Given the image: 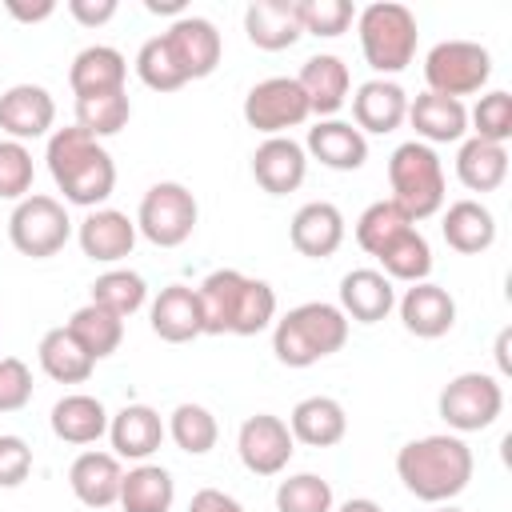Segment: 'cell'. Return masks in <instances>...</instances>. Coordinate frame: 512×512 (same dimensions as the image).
Instances as JSON below:
<instances>
[{
	"label": "cell",
	"mask_w": 512,
	"mask_h": 512,
	"mask_svg": "<svg viewBox=\"0 0 512 512\" xmlns=\"http://www.w3.org/2000/svg\"><path fill=\"white\" fill-rule=\"evenodd\" d=\"M204 336H256L276 324V288L236 268H216L196 284Z\"/></svg>",
	"instance_id": "cell-1"
},
{
	"label": "cell",
	"mask_w": 512,
	"mask_h": 512,
	"mask_svg": "<svg viewBox=\"0 0 512 512\" xmlns=\"http://www.w3.org/2000/svg\"><path fill=\"white\" fill-rule=\"evenodd\" d=\"M472 472H476V456L456 432H432L408 440L396 452L400 484L424 504H452L472 484Z\"/></svg>",
	"instance_id": "cell-2"
},
{
	"label": "cell",
	"mask_w": 512,
	"mask_h": 512,
	"mask_svg": "<svg viewBox=\"0 0 512 512\" xmlns=\"http://www.w3.org/2000/svg\"><path fill=\"white\" fill-rule=\"evenodd\" d=\"M44 160H48V176L56 184V192L64 196V204H76V208H104V200L112 196L116 188V160L112 152L88 136L84 128H56L48 136V148H44Z\"/></svg>",
	"instance_id": "cell-3"
},
{
	"label": "cell",
	"mask_w": 512,
	"mask_h": 512,
	"mask_svg": "<svg viewBox=\"0 0 512 512\" xmlns=\"http://www.w3.org/2000/svg\"><path fill=\"white\" fill-rule=\"evenodd\" d=\"M348 316L328 300H304L276 316L272 352L284 368H312L348 344Z\"/></svg>",
	"instance_id": "cell-4"
},
{
	"label": "cell",
	"mask_w": 512,
	"mask_h": 512,
	"mask_svg": "<svg viewBox=\"0 0 512 512\" xmlns=\"http://www.w3.org/2000/svg\"><path fill=\"white\" fill-rule=\"evenodd\" d=\"M356 36H360V52L368 60V68L384 80H392L396 72H404L416 60V40H420V24L416 12L396 4V0H376L356 8Z\"/></svg>",
	"instance_id": "cell-5"
},
{
	"label": "cell",
	"mask_w": 512,
	"mask_h": 512,
	"mask_svg": "<svg viewBox=\"0 0 512 512\" xmlns=\"http://www.w3.org/2000/svg\"><path fill=\"white\" fill-rule=\"evenodd\" d=\"M388 184H392V196L412 224L436 216L448 200V184H444V160L436 148L420 144V140H404L392 148L388 156Z\"/></svg>",
	"instance_id": "cell-6"
},
{
	"label": "cell",
	"mask_w": 512,
	"mask_h": 512,
	"mask_svg": "<svg viewBox=\"0 0 512 512\" xmlns=\"http://www.w3.org/2000/svg\"><path fill=\"white\" fill-rule=\"evenodd\" d=\"M8 240L20 256L28 260H48L56 256L68 240H72V216L68 204L48 196V192H32L24 200H16L12 216H8Z\"/></svg>",
	"instance_id": "cell-7"
},
{
	"label": "cell",
	"mask_w": 512,
	"mask_h": 512,
	"mask_svg": "<svg viewBox=\"0 0 512 512\" xmlns=\"http://www.w3.org/2000/svg\"><path fill=\"white\" fill-rule=\"evenodd\" d=\"M492 80V52L476 40H440L424 56V84L436 96H476Z\"/></svg>",
	"instance_id": "cell-8"
},
{
	"label": "cell",
	"mask_w": 512,
	"mask_h": 512,
	"mask_svg": "<svg viewBox=\"0 0 512 512\" xmlns=\"http://www.w3.org/2000/svg\"><path fill=\"white\" fill-rule=\"evenodd\" d=\"M436 412L456 436L492 428L500 420V412H504L500 376H492V372H460V376H452L436 396Z\"/></svg>",
	"instance_id": "cell-9"
},
{
	"label": "cell",
	"mask_w": 512,
	"mask_h": 512,
	"mask_svg": "<svg viewBox=\"0 0 512 512\" xmlns=\"http://www.w3.org/2000/svg\"><path fill=\"white\" fill-rule=\"evenodd\" d=\"M132 220H136V232L148 244H156V248H180L196 232L200 204H196V196L180 180H160V184H152L140 196V208H136Z\"/></svg>",
	"instance_id": "cell-10"
},
{
	"label": "cell",
	"mask_w": 512,
	"mask_h": 512,
	"mask_svg": "<svg viewBox=\"0 0 512 512\" xmlns=\"http://www.w3.org/2000/svg\"><path fill=\"white\" fill-rule=\"evenodd\" d=\"M244 124L256 128L260 136H288V128H300L312 112L308 100L296 84V76H268L256 80L244 96Z\"/></svg>",
	"instance_id": "cell-11"
},
{
	"label": "cell",
	"mask_w": 512,
	"mask_h": 512,
	"mask_svg": "<svg viewBox=\"0 0 512 512\" xmlns=\"http://www.w3.org/2000/svg\"><path fill=\"white\" fill-rule=\"evenodd\" d=\"M176 72L188 80H204L220 68V56H224V40H220V28L208 20V16H192L184 12L180 20H172L164 32H160Z\"/></svg>",
	"instance_id": "cell-12"
},
{
	"label": "cell",
	"mask_w": 512,
	"mask_h": 512,
	"mask_svg": "<svg viewBox=\"0 0 512 512\" xmlns=\"http://www.w3.org/2000/svg\"><path fill=\"white\" fill-rule=\"evenodd\" d=\"M296 452V440L288 432V420L272 412H256L236 432V456L252 476H280Z\"/></svg>",
	"instance_id": "cell-13"
},
{
	"label": "cell",
	"mask_w": 512,
	"mask_h": 512,
	"mask_svg": "<svg viewBox=\"0 0 512 512\" xmlns=\"http://www.w3.org/2000/svg\"><path fill=\"white\" fill-rule=\"evenodd\" d=\"M0 132L4 140H40L56 132V100L44 84H12L0 92Z\"/></svg>",
	"instance_id": "cell-14"
},
{
	"label": "cell",
	"mask_w": 512,
	"mask_h": 512,
	"mask_svg": "<svg viewBox=\"0 0 512 512\" xmlns=\"http://www.w3.org/2000/svg\"><path fill=\"white\" fill-rule=\"evenodd\" d=\"M136 236H140L136 220L128 212H120V208H108V204L84 212V220L76 224V244L92 264H112L116 268L120 260L132 256Z\"/></svg>",
	"instance_id": "cell-15"
},
{
	"label": "cell",
	"mask_w": 512,
	"mask_h": 512,
	"mask_svg": "<svg viewBox=\"0 0 512 512\" xmlns=\"http://www.w3.org/2000/svg\"><path fill=\"white\" fill-rule=\"evenodd\" d=\"M396 312H400L404 332H412L416 340H440L456 328V300L448 288H440L432 280L408 284L396 296Z\"/></svg>",
	"instance_id": "cell-16"
},
{
	"label": "cell",
	"mask_w": 512,
	"mask_h": 512,
	"mask_svg": "<svg viewBox=\"0 0 512 512\" xmlns=\"http://www.w3.org/2000/svg\"><path fill=\"white\" fill-rule=\"evenodd\" d=\"M296 84H300V92L308 100V112L320 116V120H332L348 104L352 72H348V64L336 52H316V56H308L300 64Z\"/></svg>",
	"instance_id": "cell-17"
},
{
	"label": "cell",
	"mask_w": 512,
	"mask_h": 512,
	"mask_svg": "<svg viewBox=\"0 0 512 512\" xmlns=\"http://www.w3.org/2000/svg\"><path fill=\"white\" fill-rule=\"evenodd\" d=\"M308 176V152L292 136H264L252 152V180L268 196H288Z\"/></svg>",
	"instance_id": "cell-18"
},
{
	"label": "cell",
	"mask_w": 512,
	"mask_h": 512,
	"mask_svg": "<svg viewBox=\"0 0 512 512\" xmlns=\"http://www.w3.org/2000/svg\"><path fill=\"white\" fill-rule=\"evenodd\" d=\"M348 228H344V212L332 200H308L296 208V216L288 220V240L300 256L308 260H328L340 252Z\"/></svg>",
	"instance_id": "cell-19"
},
{
	"label": "cell",
	"mask_w": 512,
	"mask_h": 512,
	"mask_svg": "<svg viewBox=\"0 0 512 512\" xmlns=\"http://www.w3.org/2000/svg\"><path fill=\"white\" fill-rule=\"evenodd\" d=\"M168 428H164V416L152 408V404H124L120 412L108 416V440H112V456L120 460H132V464H144L160 452Z\"/></svg>",
	"instance_id": "cell-20"
},
{
	"label": "cell",
	"mask_w": 512,
	"mask_h": 512,
	"mask_svg": "<svg viewBox=\"0 0 512 512\" xmlns=\"http://www.w3.org/2000/svg\"><path fill=\"white\" fill-rule=\"evenodd\" d=\"M308 160L332 168V172H356L368 160V136L352 120H316L304 136Z\"/></svg>",
	"instance_id": "cell-21"
},
{
	"label": "cell",
	"mask_w": 512,
	"mask_h": 512,
	"mask_svg": "<svg viewBox=\"0 0 512 512\" xmlns=\"http://www.w3.org/2000/svg\"><path fill=\"white\" fill-rule=\"evenodd\" d=\"M348 324H380L396 312V284L380 268H352L340 276V304Z\"/></svg>",
	"instance_id": "cell-22"
},
{
	"label": "cell",
	"mask_w": 512,
	"mask_h": 512,
	"mask_svg": "<svg viewBox=\"0 0 512 512\" xmlns=\"http://www.w3.org/2000/svg\"><path fill=\"white\" fill-rule=\"evenodd\" d=\"M352 124L368 136H388V132H396L400 124H404V116H408V92L396 84V80H384V76H372V80H364L352 96Z\"/></svg>",
	"instance_id": "cell-23"
},
{
	"label": "cell",
	"mask_w": 512,
	"mask_h": 512,
	"mask_svg": "<svg viewBox=\"0 0 512 512\" xmlns=\"http://www.w3.org/2000/svg\"><path fill=\"white\" fill-rule=\"evenodd\" d=\"M412 128H416V140L436 148V144H460L468 136V108L464 100H452V96H436V92H420V96H408V116H404Z\"/></svg>",
	"instance_id": "cell-24"
},
{
	"label": "cell",
	"mask_w": 512,
	"mask_h": 512,
	"mask_svg": "<svg viewBox=\"0 0 512 512\" xmlns=\"http://www.w3.org/2000/svg\"><path fill=\"white\" fill-rule=\"evenodd\" d=\"M120 480H124V468H120V456L112 452H100V448H84L72 468H68V488L72 496L92 508V512H104L120 500Z\"/></svg>",
	"instance_id": "cell-25"
},
{
	"label": "cell",
	"mask_w": 512,
	"mask_h": 512,
	"mask_svg": "<svg viewBox=\"0 0 512 512\" xmlns=\"http://www.w3.org/2000/svg\"><path fill=\"white\" fill-rule=\"evenodd\" d=\"M124 80H128V60L120 48L112 44H88L72 56V68H68V88L76 100H88V96H108V92H124Z\"/></svg>",
	"instance_id": "cell-26"
},
{
	"label": "cell",
	"mask_w": 512,
	"mask_h": 512,
	"mask_svg": "<svg viewBox=\"0 0 512 512\" xmlns=\"http://www.w3.org/2000/svg\"><path fill=\"white\" fill-rule=\"evenodd\" d=\"M440 236L452 252L460 256H480L496 244V216L488 204L464 196V200H452L448 208H440Z\"/></svg>",
	"instance_id": "cell-27"
},
{
	"label": "cell",
	"mask_w": 512,
	"mask_h": 512,
	"mask_svg": "<svg viewBox=\"0 0 512 512\" xmlns=\"http://www.w3.org/2000/svg\"><path fill=\"white\" fill-rule=\"evenodd\" d=\"M148 324L164 344H188L196 336H204V320H200V300L196 288L188 284H168L152 296L148 304Z\"/></svg>",
	"instance_id": "cell-28"
},
{
	"label": "cell",
	"mask_w": 512,
	"mask_h": 512,
	"mask_svg": "<svg viewBox=\"0 0 512 512\" xmlns=\"http://www.w3.org/2000/svg\"><path fill=\"white\" fill-rule=\"evenodd\" d=\"M288 432H292L296 444L332 448L348 436V412L336 396H304L288 412Z\"/></svg>",
	"instance_id": "cell-29"
},
{
	"label": "cell",
	"mask_w": 512,
	"mask_h": 512,
	"mask_svg": "<svg viewBox=\"0 0 512 512\" xmlns=\"http://www.w3.org/2000/svg\"><path fill=\"white\" fill-rule=\"evenodd\" d=\"M48 424H52L56 440L84 448V444H96L100 436H108V408L92 392H68L52 404Z\"/></svg>",
	"instance_id": "cell-30"
},
{
	"label": "cell",
	"mask_w": 512,
	"mask_h": 512,
	"mask_svg": "<svg viewBox=\"0 0 512 512\" xmlns=\"http://www.w3.org/2000/svg\"><path fill=\"white\" fill-rule=\"evenodd\" d=\"M244 36L260 52H284L292 48L304 28L296 16V0H252L244 8Z\"/></svg>",
	"instance_id": "cell-31"
},
{
	"label": "cell",
	"mask_w": 512,
	"mask_h": 512,
	"mask_svg": "<svg viewBox=\"0 0 512 512\" xmlns=\"http://www.w3.org/2000/svg\"><path fill=\"white\" fill-rule=\"evenodd\" d=\"M456 180L468 192H496L508 180V144H492L480 136H464L456 148Z\"/></svg>",
	"instance_id": "cell-32"
},
{
	"label": "cell",
	"mask_w": 512,
	"mask_h": 512,
	"mask_svg": "<svg viewBox=\"0 0 512 512\" xmlns=\"http://www.w3.org/2000/svg\"><path fill=\"white\" fill-rule=\"evenodd\" d=\"M124 512H172L176 504V480L164 464H132L120 480V500Z\"/></svg>",
	"instance_id": "cell-33"
},
{
	"label": "cell",
	"mask_w": 512,
	"mask_h": 512,
	"mask_svg": "<svg viewBox=\"0 0 512 512\" xmlns=\"http://www.w3.org/2000/svg\"><path fill=\"white\" fill-rule=\"evenodd\" d=\"M36 360H40L44 376L56 380V384H84V380L92 376V368H96V360L72 340V332H68L64 324H60V328H48V332L40 336Z\"/></svg>",
	"instance_id": "cell-34"
},
{
	"label": "cell",
	"mask_w": 512,
	"mask_h": 512,
	"mask_svg": "<svg viewBox=\"0 0 512 512\" xmlns=\"http://www.w3.org/2000/svg\"><path fill=\"white\" fill-rule=\"evenodd\" d=\"M380 272L392 280V284H420L432 276V244L428 236L412 224L408 232H400L380 256H376Z\"/></svg>",
	"instance_id": "cell-35"
},
{
	"label": "cell",
	"mask_w": 512,
	"mask_h": 512,
	"mask_svg": "<svg viewBox=\"0 0 512 512\" xmlns=\"http://www.w3.org/2000/svg\"><path fill=\"white\" fill-rule=\"evenodd\" d=\"M64 328L72 332V340L92 356V360H108L116 348H120V340H124V320L120 316H112L108 308H100V304H80L68 320H64Z\"/></svg>",
	"instance_id": "cell-36"
},
{
	"label": "cell",
	"mask_w": 512,
	"mask_h": 512,
	"mask_svg": "<svg viewBox=\"0 0 512 512\" xmlns=\"http://www.w3.org/2000/svg\"><path fill=\"white\" fill-rule=\"evenodd\" d=\"M164 428H168V440H172L180 452H188V456H208V452L216 448V440H220L216 416H212L204 404H192V400L176 404L172 416L164 420Z\"/></svg>",
	"instance_id": "cell-37"
},
{
	"label": "cell",
	"mask_w": 512,
	"mask_h": 512,
	"mask_svg": "<svg viewBox=\"0 0 512 512\" xmlns=\"http://www.w3.org/2000/svg\"><path fill=\"white\" fill-rule=\"evenodd\" d=\"M92 304H100L112 316L128 320V316H136L148 304V284L132 268H108V272H100L92 280Z\"/></svg>",
	"instance_id": "cell-38"
},
{
	"label": "cell",
	"mask_w": 512,
	"mask_h": 512,
	"mask_svg": "<svg viewBox=\"0 0 512 512\" xmlns=\"http://www.w3.org/2000/svg\"><path fill=\"white\" fill-rule=\"evenodd\" d=\"M412 228V220H408V212L396 204V200H372L360 216H356V224H352V232H356V244L368 252V256H380L400 232H408Z\"/></svg>",
	"instance_id": "cell-39"
},
{
	"label": "cell",
	"mask_w": 512,
	"mask_h": 512,
	"mask_svg": "<svg viewBox=\"0 0 512 512\" xmlns=\"http://www.w3.org/2000/svg\"><path fill=\"white\" fill-rule=\"evenodd\" d=\"M128 120H132V100H128V92H108V96L76 100V128H84V132L96 136V140L124 132Z\"/></svg>",
	"instance_id": "cell-40"
},
{
	"label": "cell",
	"mask_w": 512,
	"mask_h": 512,
	"mask_svg": "<svg viewBox=\"0 0 512 512\" xmlns=\"http://www.w3.org/2000/svg\"><path fill=\"white\" fill-rule=\"evenodd\" d=\"M336 492L316 472H292L276 484V512H332Z\"/></svg>",
	"instance_id": "cell-41"
},
{
	"label": "cell",
	"mask_w": 512,
	"mask_h": 512,
	"mask_svg": "<svg viewBox=\"0 0 512 512\" xmlns=\"http://www.w3.org/2000/svg\"><path fill=\"white\" fill-rule=\"evenodd\" d=\"M468 128H472V136H480V140L508 144V140H512V92H504V88L484 92V96L468 108Z\"/></svg>",
	"instance_id": "cell-42"
},
{
	"label": "cell",
	"mask_w": 512,
	"mask_h": 512,
	"mask_svg": "<svg viewBox=\"0 0 512 512\" xmlns=\"http://www.w3.org/2000/svg\"><path fill=\"white\" fill-rule=\"evenodd\" d=\"M300 28L320 40H336L356 24V4L348 0H296Z\"/></svg>",
	"instance_id": "cell-43"
},
{
	"label": "cell",
	"mask_w": 512,
	"mask_h": 512,
	"mask_svg": "<svg viewBox=\"0 0 512 512\" xmlns=\"http://www.w3.org/2000/svg\"><path fill=\"white\" fill-rule=\"evenodd\" d=\"M32 180H36V164H32L28 144L0 140V200L32 196Z\"/></svg>",
	"instance_id": "cell-44"
},
{
	"label": "cell",
	"mask_w": 512,
	"mask_h": 512,
	"mask_svg": "<svg viewBox=\"0 0 512 512\" xmlns=\"http://www.w3.org/2000/svg\"><path fill=\"white\" fill-rule=\"evenodd\" d=\"M136 76L152 92H176V88H184V76L176 72V64H172V56H168V48H164L160 36H148L140 44V52H136Z\"/></svg>",
	"instance_id": "cell-45"
},
{
	"label": "cell",
	"mask_w": 512,
	"mask_h": 512,
	"mask_svg": "<svg viewBox=\"0 0 512 512\" xmlns=\"http://www.w3.org/2000/svg\"><path fill=\"white\" fill-rule=\"evenodd\" d=\"M32 400V368L20 356H0V416L28 408Z\"/></svg>",
	"instance_id": "cell-46"
},
{
	"label": "cell",
	"mask_w": 512,
	"mask_h": 512,
	"mask_svg": "<svg viewBox=\"0 0 512 512\" xmlns=\"http://www.w3.org/2000/svg\"><path fill=\"white\" fill-rule=\"evenodd\" d=\"M32 448L16 432H0V488H20L32 476Z\"/></svg>",
	"instance_id": "cell-47"
},
{
	"label": "cell",
	"mask_w": 512,
	"mask_h": 512,
	"mask_svg": "<svg viewBox=\"0 0 512 512\" xmlns=\"http://www.w3.org/2000/svg\"><path fill=\"white\" fill-rule=\"evenodd\" d=\"M116 0H68V16L76 20V24H84V28H100V24H108L112 16H116Z\"/></svg>",
	"instance_id": "cell-48"
},
{
	"label": "cell",
	"mask_w": 512,
	"mask_h": 512,
	"mask_svg": "<svg viewBox=\"0 0 512 512\" xmlns=\"http://www.w3.org/2000/svg\"><path fill=\"white\" fill-rule=\"evenodd\" d=\"M188 512H248V508L236 496L220 492V488H200V492H192Z\"/></svg>",
	"instance_id": "cell-49"
},
{
	"label": "cell",
	"mask_w": 512,
	"mask_h": 512,
	"mask_svg": "<svg viewBox=\"0 0 512 512\" xmlns=\"http://www.w3.org/2000/svg\"><path fill=\"white\" fill-rule=\"evenodd\" d=\"M4 8H8V16H12V20H24V24H40V20H48V16L56 12V4H52V0H40V4H20V0H8Z\"/></svg>",
	"instance_id": "cell-50"
},
{
	"label": "cell",
	"mask_w": 512,
	"mask_h": 512,
	"mask_svg": "<svg viewBox=\"0 0 512 512\" xmlns=\"http://www.w3.org/2000/svg\"><path fill=\"white\" fill-rule=\"evenodd\" d=\"M332 512H384V508H380L372 496H348V500H344V504H336Z\"/></svg>",
	"instance_id": "cell-51"
},
{
	"label": "cell",
	"mask_w": 512,
	"mask_h": 512,
	"mask_svg": "<svg viewBox=\"0 0 512 512\" xmlns=\"http://www.w3.org/2000/svg\"><path fill=\"white\" fill-rule=\"evenodd\" d=\"M144 8L148 12H156V16H184V0H144Z\"/></svg>",
	"instance_id": "cell-52"
},
{
	"label": "cell",
	"mask_w": 512,
	"mask_h": 512,
	"mask_svg": "<svg viewBox=\"0 0 512 512\" xmlns=\"http://www.w3.org/2000/svg\"><path fill=\"white\" fill-rule=\"evenodd\" d=\"M508 340H512V332L504 328V332L496 336V364H500V376H508Z\"/></svg>",
	"instance_id": "cell-53"
},
{
	"label": "cell",
	"mask_w": 512,
	"mask_h": 512,
	"mask_svg": "<svg viewBox=\"0 0 512 512\" xmlns=\"http://www.w3.org/2000/svg\"><path fill=\"white\" fill-rule=\"evenodd\" d=\"M436 512H464V508H456V504H440Z\"/></svg>",
	"instance_id": "cell-54"
}]
</instances>
